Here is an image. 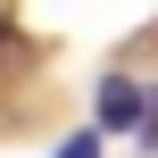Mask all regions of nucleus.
Here are the masks:
<instances>
[{
	"instance_id": "2",
	"label": "nucleus",
	"mask_w": 158,
	"mask_h": 158,
	"mask_svg": "<svg viewBox=\"0 0 158 158\" xmlns=\"http://www.w3.org/2000/svg\"><path fill=\"white\" fill-rule=\"evenodd\" d=\"M58 158H100V125H92V133H75V142H67Z\"/></svg>"
},
{
	"instance_id": "1",
	"label": "nucleus",
	"mask_w": 158,
	"mask_h": 158,
	"mask_svg": "<svg viewBox=\"0 0 158 158\" xmlns=\"http://www.w3.org/2000/svg\"><path fill=\"white\" fill-rule=\"evenodd\" d=\"M142 108H150V100H142L125 75H108V83H100V133H133V125H142Z\"/></svg>"
}]
</instances>
